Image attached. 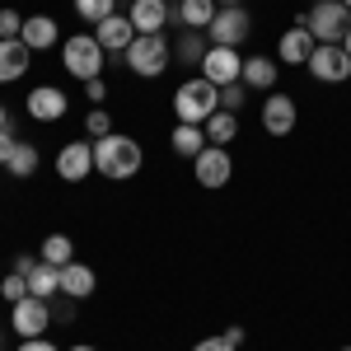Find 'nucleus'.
<instances>
[{
    "instance_id": "f257e3e1",
    "label": "nucleus",
    "mask_w": 351,
    "mask_h": 351,
    "mask_svg": "<svg viewBox=\"0 0 351 351\" xmlns=\"http://www.w3.org/2000/svg\"><path fill=\"white\" fill-rule=\"evenodd\" d=\"M141 164H145V150H141V141H132V136L112 132V136H99L94 141V173H104L112 183L136 178Z\"/></svg>"
},
{
    "instance_id": "f03ea898",
    "label": "nucleus",
    "mask_w": 351,
    "mask_h": 351,
    "mask_svg": "<svg viewBox=\"0 0 351 351\" xmlns=\"http://www.w3.org/2000/svg\"><path fill=\"white\" fill-rule=\"evenodd\" d=\"M216 108H220V89L206 75H192V80H183L173 89V117L188 122V127H202Z\"/></svg>"
},
{
    "instance_id": "7ed1b4c3",
    "label": "nucleus",
    "mask_w": 351,
    "mask_h": 351,
    "mask_svg": "<svg viewBox=\"0 0 351 351\" xmlns=\"http://www.w3.org/2000/svg\"><path fill=\"white\" fill-rule=\"evenodd\" d=\"M169 56H173V43H169L164 33H136V43L122 52V61H127V71H132V75L155 80V75L169 71Z\"/></svg>"
},
{
    "instance_id": "20e7f679",
    "label": "nucleus",
    "mask_w": 351,
    "mask_h": 351,
    "mask_svg": "<svg viewBox=\"0 0 351 351\" xmlns=\"http://www.w3.org/2000/svg\"><path fill=\"white\" fill-rule=\"evenodd\" d=\"M104 47H99V38L94 33H71L66 43H61V66H66V75H75V80H99L104 75Z\"/></svg>"
},
{
    "instance_id": "39448f33",
    "label": "nucleus",
    "mask_w": 351,
    "mask_h": 351,
    "mask_svg": "<svg viewBox=\"0 0 351 351\" xmlns=\"http://www.w3.org/2000/svg\"><path fill=\"white\" fill-rule=\"evenodd\" d=\"M248 33H253V19L243 5H220L211 28H206L211 47H239V43H248Z\"/></svg>"
},
{
    "instance_id": "423d86ee",
    "label": "nucleus",
    "mask_w": 351,
    "mask_h": 351,
    "mask_svg": "<svg viewBox=\"0 0 351 351\" xmlns=\"http://www.w3.org/2000/svg\"><path fill=\"white\" fill-rule=\"evenodd\" d=\"M10 328L19 332V342L28 337H47V328H52V304L38 295H24L19 304H10Z\"/></svg>"
},
{
    "instance_id": "0eeeda50",
    "label": "nucleus",
    "mask_w": 351,
    "mask_h": 351,
    "mask_svg": "<svg viewBox=\"0 0 351 351\" xmlns=\"http://www.w3.org/2000/svg\"><path fill=\"white\" fill-rule=\"evenodd\" d=\"M309 75L324 84H342L351 80V56L342 52V43H314V52H309Z\"/></svg>"
},
{
    "instance_id": "6e6552de",
    "label": "nucleus",
    "mask_w": 351,
    "mask_h": 351,
    "mask_svg": "<svg viewBox=\"0 0 351 351\" xmlns=\"http://www.w3.org/2000/svg\"><path fill=\"white\" fill-rule=\"evenodd\" d=\"M347 28H351V10L342 0H324V5L309 10V33H314V43H342Z\"/></svg>"
},
{
    "instance_id": "1a4fd4ad",
    "label": "nucleus",
    "mask_w": 351,
    "mask_h": 351,
    "mask_svg": "<svg viewBox=\"0 0 351 351\" xmlns=\"http://www.w3.org/2000/svg\"><path fill=\"white\" fill-rule=\"evenodd\" d=\"M192 173H197V183H202L206 192H216V188H225V183L234 178V160H230L225 145H206V150L192 160Z\"/></svg>"
},
{
    "instance_id": "9d476101",
    "label": "nucleus",
    "mask_w": 351,
    "mask_h": 351,
    "mask_svg": "<svg viewBox=\"0 0 351 351\" xmlns=\"http://www.w3.org/2000/svg\"><path fill=\"white\" fill-rule=\"evenodd\" d=\"M127 19L136 33H164V24H178V5L173 0H132Z\"/></svg>"
},
{
    "instance_id": "9b49d317",
    "label": "nucleus",
    "mask_w": 351,
    "mask_h": 351,
    "mask_svg": "<svg viewBox=\"0 0 351 351\" xmlns=\"http://www.w3.org/2000/svg\"><path fill=\"white\" fill-rule=\"evenodd\" d=\"M202 75L216 84V89L234 84V80L243 75V56H239V47H206V56H202Z\"/></svg>"
},
{
    "instance_id": "f8f14e48",
    "label": "nucleus",
    "mask_w": 351,
    "mask_h": 351,
    "mask_svg": "<svg viewBox=\"0 0 351 351\" xmlns=\"http://www.w3.org/2000/svg\"><path fill=\"white\" fill-rule=\"evenodd\" d=\"M89 173H94V145H89V141H71V145L56 150V178L84 183Z\"/></svg>"
},
{
    "instance_id": "ddd939ff",
    "label": "nucleus",
    "mask_w": 351,
    "mask_h": 351,
    "mask_svg": "<svg viewBox=\"0 0 351 351\" xmlns=\"http://www.w3.org/2000/svg\"><path fill=\"white\" fill-rule=\"evenodd\" d=\"M295 122H300V112H295V99H291V94L276 89V94L263 99V132L267 136H291Z\"/></svg>"
},
{
    "instance_id": "4468645a",
    "label": "nucleus",
    "mask_w": 351,
    "mask_h": 351,
    "mask_svg": "<svg viewBox=\"0 0 351 351\" xmlns=\"http://www.w3.org/2000/svg\"><path fill=\"white\" fill-rule=\"evenodd\" d=\"M71 108V99H66V89H56V84H38L33 94H28V117L33 122H61Z\"/></svg>"
},
{
    "instance_id": "2eb2a0df",
    "label": "nucleus",
    "mask_w": 351,
    "mask_h": 351,
    "mask_svg": "<svg viewBox=\"0 0 351 351\" xmlns=\"http://www.w3.org/2000/svg\"><path fill=\"white\" fill-rule=\"evenodd\" d=\"M19 43H24L28 52H52L56 43H61V24H56L52 14H28Z\"/></svg>"
},
{
    "instance_id": "dca6fc26",
    "label": "nucleus",
    "mask_w": 351,
    "mask_h": 351,
    "mask_svg": "<svg viewBox=\"0 0 351 351\" xmlns=\"http://www.w3.org/2000/svg\"><path fill=\"white\" fill-rule=\"evenodd\" d=\"M33 66V52H28L19 38H0V84H14L28 75Z\"/></svg>"
},
{
    "instance_id": "f3484780",
    "label": "nucleus",
    "mask_w": 351,
    "mask_h": 351,
    "mask_svg": "<svg viewBox=\"0 0 351 351\" xmlns=\"http://www.w3.org/2000/svg\"><path fill=\"white\" fill-rule=\"evenodd\" d=\"M94 38H99L104 52H127V47L136 43V28H132L127 14H108L104 24H94Z\"/></svg>"
},
{
    "instance_id": "a211bd4d",
    "label": "nucleus",
    "mask_w": 351,
    "mask_h": 351,
    "mask_svg": "<svg viewBox=\"0 0 351 351\" xmlns=\"http://www.w3.org/2000/svg\"><path fill=\"white\" fill-rule=\"evenodd\" d=\"M94 286H99V276H94L89 263H66V267H61V295L89 300V295H94Z\"/></svg>"
},
{
    "instance_id": "6ab92c4d",
    "label": "nucleus",
    "mask_w": 351,
    "mask_h": 351,
    "mask_svg": "<svg viewBox=\"0 0 351 351\" xmlns=\"http://www.w3.org/2000/svg\"><path fill=\"white\" fill-rule=\"evenodd\" d=\"M309 52H314V33H309V28H286L281 43H276V56H281L286 66H304Z\"/></svg>"
},
{
    "instance_id": "aec40b11",
    "label": "nucleus",
    "mask_w": 351,
    "mask_h": 351,
    "mask_svg": "<svg viewBox=\"0 0 351 351\" xmlns=\"http://www.w3.org/2000/svg\"><path fill=\"white\" fill-rule=\"evenodd\" d=\"M28 295H38V300H47V304H52V300L61 295V267H52V263H43V258H38V267L28 271Z\"/></svg>"
},
{
    "instance_id": "412c9836",
    "label": "nucleus",
    "mask_w": 351,
    "mask_h": 351,
    "mask_svg": "<svg viewBox=\"0 0 351 351\" xmlns=\"http://www.w3.org/2000/svg\"><path fill=\"white\" fill-rule=\"evenodd\" d=\"M276 61L271 56H243V75L239 80L248 84V89H276Z\"/></svg>"
},
{
    "instance_id": "4be33fe9",
    "label": "nucleus",
    "mask_w": 351,
    "mask_h": 351,
    "mask_svg": "<svg viewBox=\"0 0 351 351\" xmlns=\"http://www.w3.org/2000/svg\"><path fill=\"white\" fill-rule=\"evenodd\" d=\"M202 132H206V145H230V141L239 136V112L216 108L206 122H202Z\"/></svg>"
},
{
    "instance_id": "5701e85b",
    "label": "nucleus",
    "mask_w": 351,
    "mask_h": 351,
    "mask_svg": "<svg viewBox=\"0 0 351 351\" xmlns=\"http://www.w3.org/2000/svg\"><path fill=\"white\" fill-rule=\"evenodd\" d=\"M216 0H178V24L183 28H197V33H206L211 19H216Z\"/></svg>"
},
{
    "instance_id": "b1692460",
    "label": "nucleus",
    "mask_w": 351,
    "mask_h": 351,
    "mask_svg": "<svg viewBox=\"0 0 351 351\" xmlns=\"http://www.w3.org/2000/svg\"><path fill=\"white\" fill-rule=\"evenodd\" d=\"M169 145H173V155L197 160V155L206 150V132H202V127H188V122H178V127H173V136H169Z\"/></svg>"
},
{
    "instance_id": "393cba45",
    "label": "nucleus",
    "mask_w": 351,
    "mask_h": 351,
    "mask_svg": "<svg viewBox=\"0 0 351 351\" xmlns=\"http://www.w3.org/2000/svg\"><path fill=\"white\" fill-rule=\"evenodd\" d=\"M38 164H43L38 145H33V141H19V145H14V155L5 160V169H10V178H33V173H38Z\"/></svg>"
},
{
    "instance_id": "a878e982",
    "label": "nucleus",
    "mask_w": 351,
    "mask_h": 351,
    "mask_svg": "<svg viewBox=\"0 0 351 351\" xmlns=\"http://www.w3.org/2000/svg\"><path fill=\"white\" fill-rule=\"evenodd\" d=\"M38 258L52 263V267H66V263H75V243H71V234H47L43 248H38Z\"/></svg>"
},
{
    "instance_id": "bb28decb",
    "label": "nucleus",
    "mask_w": 351,
    "mask_h": 351,
    "mask_svg": "<svg viewBox=\"0 0 351 351\" xmlns=\"http://www.w3.org/2000/svg\"><path fill=\"white\" fill-rule=\"evenodd\" d=\"M173 56H178L183 66H202V56H206V33H197V28H183V38L173 43Z\"/></svg>"
},
{
    "instance_id": "cd10ccee",
    "label": "nucleus",
    "mask_w": 351,
    "mask_h": 351,
    "mask_svg": "<svg viewBox=\"0 0 351 351\" xmlns=\"http://www.w3.org/2000/svg\"><path fill=\"white\" fill-rule=\"evenodd\" d=\"M75 14L94 28V24H104L108 14H117V0H75Z\"/></svg>"
},
{
    "instance_id": "c85d7f7f",
    "label": "nucleus",
    "mask_w": 351,
    "mask_h": 351,
    "mask_svg": "<svg viewBox=\"0 0 351 351\" xmlns=\"http://www.w3.org/2000/svg\"><path fill=\"white\" fill-rule=\"evenodd\" d=\"M84 136H112V112L108 108H89V117H84Z\"/></svg>"
},
{
    "instance_id": "c756f323",
    "label": "nucleus",
    "mask_w": 351,
    "mask_h": 351,
    "mask_svg": "<svg viewBox=\"0 0 351 351\" xmlns=\"http://www.w3.org/2000/svg\"><path fill=\"white\" fill-rule=\"evenodd\" d=\"M243 104H248V84H243V80H234V84L220 89V108H225V112H239Z\"/></svg>"
},
{
    "instance_id": "7c9ffc66",
    "label": "nucleus",
    "mask_w": 351,
    "mask_h": 351,
    "mask_svg": "<svg viewBox=\"0 0 351 351\" xmlns=\"http://www.w3.org/2000/svg\"><path fill=\"white\" fill-rule=\"evenodd\" d=\"M0 295L10 300V304H19V300L28 295V276H19V271H10V276H0Z\"/></svg>"
},
{
    "instance_id": "2f4dec72",
    "label": "nucleus",
    "mask_w": 351,
    "mask_h": 351,
    "mask_svg": "<svg viewBox=\"0 0 351 351\" xmlns=\"http://www.w3.org/2000/svg\"><path fill=\"white\" fill-rule=\"evenodd\" d=\"M24 33V14L19 10H0V38H19Z\"/></svg>"
},
{
    "instance_id": "473e14b6",
    "label": "nucleus",
    "mask_w": 351,
    "mask_h": 351,
    "mask_svg": "<svg viewBox=\"0 0 351 351\" xmlns=\"http://www.w3.org/2000/svg\"><path fill=\"white\" fill-rule=\"evenodd\" d=\"M52 319H56V324H71V319H75V300H71V295L52 300Z\"/></svg>"
},
{
    "instance_id": "72a5a7b5",
    "label": "nucleus",
    "mask_w": 351,
    "mask_h": 351,
    "mask_svg": "<svg viewBox=\"0 0 351 351\" xmlns=\"http://www.w3.org/2000/svg\"><path fill=\"white\" fill-rule=\"evenodd\" d=\"M192 351H239V347H234V342H230V337L220 332V337H202V342H197Z\"/></svg>"
},
{
    "instance_id": "f704fd0d",
    "label": "nucleus",
    "mask_w": 351,
    "mask_h": 351,
    "mask_svg": "<svg viewBox=\"0 0 351 351\" xmlns=\"http://www.w3.org/2000/svg\"><path fill=\"white\" fill-rule=\"evenodd\" d=\"M84 94H89V104H104V99H108V84H104V75H99V80H84Z\"/></svg>"
},
{
    "instance_id": "c9c22d12",
    "label": "nucleus",
    "mask_w": 351,
    "mask_h": 351,
    "mask_svg": "<svg viewBox=\"0 0 351 351\" xmlns=\"http://www.w3.org/2000/svg\"><path fill=\"white\" fill-rule=\"evenodd\" d=\"M14 351H61V347H56L52 337H28V342H19Z\"/></svg>"
},
{
    "instance_id": "e433bc0d",
    "label": "nucleus",
    "mask_w": 351,
    "mask_h": 351,
    "mask_svg": "<svg viewBox=\"0 0 351 351\" xmlns=\"http://www.w3.org/2000/svg\"><path fill=\"white\" fill-rule=\"evenodd\" d=\"M14 145H19V136L10 132V127H5V132H0V164H5L10 155H14Z\"/></svg>"
},
{
    "instance_id": "4c0bfd02",
    "label": "nucleus",
    "mask_w": 351,
    "mask_h": 351,
    "mask_svg": "<svg viewBox=\"0 0 351 351\" xmlns=\"http://www.w3.org/2000/svg\"><path fill=\"white\" fill-rule=\"evenodd\" d=\"M33 267H38V258H33V253H19V258H14V271H19V276H28Z\"/></svg>"
},
{
    "instance_id": "58836bf2",
    "label": "nucleus",
    "mask_w": 351,
    "mask_h": 351,
    "mask_svg": "<svg viewBox=\"0 0 351 351\" xmlns=\"http://www.w3.org/2000/svg\"><path fill=\"white\" fill-rule=\"evenodd\" d=\"M5 127H10V108L0 104V132H5Z\"/></svg>"
},
{
    "instance_id": "ea45409f",
    "label": "nucleus",
    "mask_w": 351,
    "mask_h": 351,
    "mask_svg": "<svg viewBox=\"0 0 351 351\" xmlns=\"http://www.w3.org/2000/svg\"><path fill=\"white\" fill-rule=\"evenodd\" d=\"M342 52H347V56H351V28H347V38H342Z\"/></svg>"
},
{
    "instance_id": "a19ab883",
    "label": "nucleus",
    "mask_w": 351,
    "mask_h": 351,
    "mask_svg": "<svg viewBox=\"0 0 351 351\" xmlns=\"http://www.w3.org/2000/svg\"><path fill=\"white\" fill-rule=\"evenodd\" d=\"M71 351H99V347H89V342H80V347H71Z\"/></svg>"
},
{
    "instance_id": "79ce46f5",
    "label": "nucleus",
    "mask_w": 351,
    "mask_h": 351,
    "mask_svg": "<svg viewBox=\"0 0 351 351\" xmlns=\"http://www.w3.org/2000/svg\"><path fill=\"white\" fill-rule=\"evenodd\" d=\"M216 5H243V0H216Z\"/></svg>"
},
{
    "instance_id": "37998d69",
    "label": "nucleus",
    "mask_w": 351,
    "mask_h": 351,
    "mask_svg": "<svg viewBox=\"0 0 351 351\" xmlns=\"http://www.w3.org/2000/svg\"><path fill=\"white\" fill-rule=\"evenodd\" d=\"M309 5H324V0H309Z\"/></svg>"
},
{
    "instance_id": "c03bdc74",
    "label": "nucleus",
    "mask_w": 351,
    "mask_h": 351,
    "mask_svg": "<svg viewBox=\"0 0 351 351\" xmlns=\"http://www.w3.org/2000/svg\"><path fill=\"white\" fill-rule=\"evenodd\" d=\"M342 5H347V10H351V0H342Z\"/></svg>"
},
{
    "instance_id": "a18cd8bd",
    "label": "nucleus",
    "mask_w": 351,
    "mask_h": 351,
    "mask_svg": "<svg viewBox=\"0 0 351 351\" xmlns=\"http://www.w3.org/2000/svg\"><path fill=\"white\" fill-rule=\"evenodd\" d=\"M342 351H351V347H342Z\"/></svg>"
},
{
    "instance_id": "49530a36",
    "label": "nucleus",
    "mask_w": 351,
    "mask_h": 351,
    "mask_svg": "<svg viewBox=\"0 0 351 351\" xmlns=\"http://www.w3.org/2000/svg\"><path fill=\"white\" fill-rule=\"evenodd\" d=\"M173 5H178V0H173Z\"/></svg>"
},
{
    "instance_id": "de8ad7c7",
    "label": "nucleus",
    "mask_w": 351,
    "mask_h": 351,
    "mask_svg": "<svg viewBox=\"0 0 351 351\" xmlns=\"http://www.w3.org/2000/svg\"><path fill=\"white\" fill-rule=\"evenodd\" d=\"M127 5H132V0H127Z\"/></svg>"
}]
</instances>
